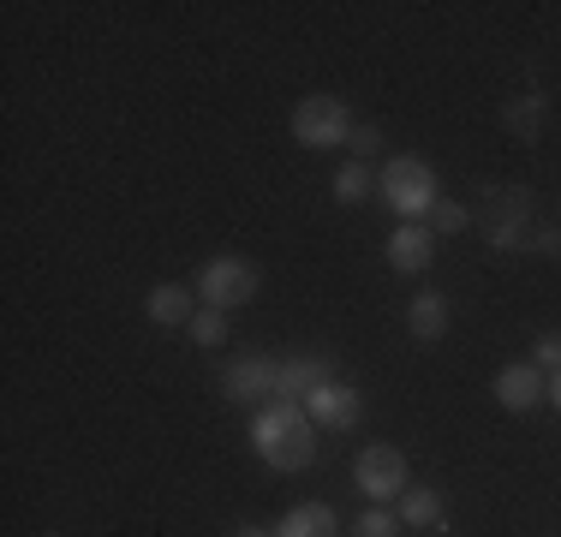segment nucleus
Segmentation results:
<instances>
[{"instance_id": "obj_1", "label": "nucleus", "mask_w": 561, "mask_h": 537, "mask_svg": "<svg viewBox=\"0 0 561 537\" xmlns=\"http://www.w3.org/2000/svg\"><path fill=\"white\" fill-rule=\"evenodd\" d=\"M251 448L263 466L275 472H305L317 460V424L299 400H270V407L251 419Z\"/></svg>"}, {"instance_id": "obj_2", "label": "nucleus", "mask_w": 561, "mask_h": 537, "mask_svg": "<svg viewBox=\"0 0 561 537\" xmlns=\"http://www.w3.org/2000/svg\"><path fill=\"white\" fill-rule=\"evenodd\" d=\"M377 192H382V204H389L400 221H424V215L443 204V192H436V168L419 161V156H394L389 168L377 173Z\"/></svg>"}, {"instance_id": "obj_3", "label": "nucleus", "mask_w": 561, "mask_h": 537, "mask_svg": "<svg viewBox=\"0 0 561 537\" xmlns=\"http://www.w3.org/2000/svg\"><path fill=\"white\" fill-rule=\"evenodd\" d=\"M293 138H299L305 150H341V144L353 138V114H346L341 96H305L293 107Z\"/></svg>"}, {"instance_id": "obj_4", "label": "nucleus", "mask_w": 561, "mask_h": 537, "mask_svg": "<svg viewBox=\"0 0 561 537\" xmlns=\"http://www.w3.org/2000/svg\"><path fill=\"white\" fill-rule=\"evenodd\" d=\"M353 483L365 502H394V495H407V454L389 448V442H370V448H358L353 460Z\"/></svg>"}, {"instance_id": "obj_5", "label": "nucleus", "mask_w": 561, "mask_h": 537, "mask_svg": "<svg viewBox=\"0 0 561 537\" xmlns=\"http://www.w3.org/2000/svg\"><path fill=\"white\" fill-rule=\"evenodd\" d=\"M197 299L216 305V311H233V305L257 299V268L245 258H216L204 263V275H197Z\"/></svg>"}, {"instance_id": "obj_6", "label": "nucleus", "mask_w": 561, "mask_h": 537, "mask_svg": "<svg viewBox=\"0 0 561 537\" xmlns=\"http://www.w3.org/2000/svg\"><path fill=\"white\" fill-rule=\"evenodd\" d=\"M221 395L233 400V407H251V400H270L275 395V358H263V353H245V358H233L221 376Z\"/></svg>"}, {"instance_id": "obj_7", "label": "nucleus", "mask_w": 561, "mask_h": 537, "mask_svg": "<svg viewBox=\"0 0 561 537\" xmlns=\"http://www.w3.org/2000/svg\"><path fill=\"white\" fill-rule=\"evenodd\" d=\"M299 407L311 412L317 430H353V424H358V388H346V382H335V376H329V382L317 388V395H305Z\"/></svg>"}, {"instance_id": "obj_8", "label": "nucleus", "mask_w": 561, "mask_h": 537, "mask_svg": "<svg viewBox=\"0 0 561 537\" xmlns=\"http://www.w3.org/2000/svg\"><path fill=\"white\" fill-rule=\"evenodd\" d=\"M436 258V233L424 221H400L389 233V268H400V275H424Z\"/></svg>"}, {"instance_id": "obj_9", "label": "nucleus", "mask_w": 561, "mask_h": 537, "mask_svg": "<svg viewBox=\"0 0 561 537\" xmlns=\"http://www.w3.org/2000/svg\"><path fill=\"white\" fill-rule=\"evenodd\" d=\"M543 395H550V382H543V370L531 365V358H526V365H502L496 370V400L507 412H531Z\"/></svg>"}, {"instance_id": "obj_10", "label": "nucleus", "mask_w": 561, "mask_h": 537, "mask_svg": "<svg viewBox=\"0 0 561 537\" xmlns=\"http://www.w3.org/2000/svg\"><path fill=\"white\" fill-rule=\"evenodd\" d=\"M323 382H329V358H317V353H299V358H280L275 365V395L280 400H305Z\"/></svg>"}, {"instance_id": "obj_11", "label": "nucleus", "mask_w": 561, "mask_h": 537, "mask_svg": "<svg viewBox=\"0 0 561 537\" xmlns=\"http://www.w3.org/2000/svg\"><path fill=\"white\" fill-rule=\"evenodd\" d=\"M144 311H150L156 329H180V322H192V317H197V293H192V287H180V281H162V287H150Z\"/></svg>"}, {"instance_id": "obj_12", "label": "nucleus", "mask_w": 561, "mask_h": 537, "mask_svg": "<svg viewBox=\"0 0 561 537\" xmlns=\"http://www.w3.org/2000/svg\"><path fill=\"white\" fill-rule=\"evenodd\" d=\"M407 329L419 334V341H443V334H448V305H443V293H419V299L407 305Z\"/></svg>"}, {"instance_id": "obj_13", "label": "nucleus", "mask_w": 561, "mask_h": 537, "mask_svg": "<svg viewBox=\"0 0 561 537\" xmlns=\"http://www.w3.org/2000/svg\"><path fill=\"white\" fill-rule=\"evenodd\" d=\"M275 537H335V514L323 502H299L287 519L275 526Z\"/></svg>"}, {"instance_id": "obj_14", "label": "nucleus", "mask_w": 561, "mask_h": 537, "mask_svg": "<svg viewBox=\"0 0 561 537\" xmlns=\"http://www.w3.org/2000/svg\"><path fill=\"white\" fill-rule=\"evenodd\" d=\"M400 526H412V532H431V526H443V495H436V490H424V483H419V490H407V495H400Z\"/></svg>"}, {"instance_id": "obj_15", "label": "nucleus", "mask_w": 561, "mask_h": 537, "mask_svg": "<svg viewBox=\"0 0 561 537\" xmlns=\"http://www.w3.org/2000/svg\"><path fill=\"white\" fill-rule=\"evenodd\" d=\"M335 197L341 204H365L370 197V161H341L335 168Z\"/></svg>"}, {"instance_id": "obj_16", "label": "nucleus", "mask_w": 561, "mask_h": 537, "mask_svg": "<svg viewBox=\"0 0 561 537\" xmlns=\"http://www.w3.org/2000/svg\"><path fill=\"white\" fill-rule=\"evenodd\" d=\"M185 329H192V341H197V346H221V341H227V311H216V305H204V311H197L192 322H185Z\"/></svg>"}, {"instance_id": "obj_17", "label": "nucleus", "mask_w": 561, "mask_h": 537, "mask_svg": "<svg viewBox=\"0 0 561 537\" xmlns=\"http://www.w3.org/2000/svg\"><path fill=\"white\" fill-rule=\"evenodd\" d=\"M394 532H400V519L389 514V507H377V502L353 519V537H394Z\"/></svg>"}, {"instance_id": "obj_18", "label": "nucleus", "mask_w": 561, "mask_h": 537, "mask_svg": "<svg viewBox=\"0 0 561 537\" xmlns=\"http://www.w3.org/2000/svg\"><path fill=\"white\" fill-rule=\"evenodd\" d=\"M460 227H466V204H448L443 197V204L431 209V233H460Z\"/></svg>"}, {"instance_id": "obj_19", "label": "nucleus", "mask_w": 561, "mask_h": 537, "mask_svg": "<svg viewBox=\"0 0 561 537\" xmlns=\"http://www.w3.org/2000/svg\"><path fill=\"white\" fill-rule=\"evenodd\" d=\"M531 365H538V370H561V334H538V341H531Z\"/></svg>"}, {"instance_id": "obj_20", "label": "nucleus", "mask_w": 561, "mask_h": 537, "mask_svg": "<svg viewBox=\"0 0 561 537\" xmlns=\"http://www.w3.org/2000/svg\"><path fill=\"white\" fill-rule=\"evenodd\" d=\"M377 144H382V132H377V126H353L346 150H353V161H370V156H377Z\"/></svg>"}, {"instance_id": "obj_21", "label": "nucleus", "mask_w": 561, "mask_h": 537, "mask_svg": "<svg viewBox=\"0 0 561 537\" xmlns=\"http://www.w3.org/2000/svg\"><path fill=\"white\" fill-rule=\"evenodd\" d=\"M526 132V138H531V102H519V107H507V132Z\"/></svg>"}, {"instance_id": "obj_22", "label": "nucleus", "mask_w": 561, "mask_h": 537, "mask_svg": "<svg viewBox=\"0 0 561 537\" xmlns=\"http://www.w3.org/2000/svg\"><path fill=\"white\" fill-rule=\"evenodd\" d=\"M543 400H550V407H556V412H561V370H556V376H550V395H543Z\"/></svg>"}, {"instance_id": "obj_23", "label": "nucleus", "mask_w": 561, "mask_h": 537, "mask_svg": "<svg viewBox=\"0 0 561 537\" xmlns=\"http://www.w3.org/2000/svg\"><path fill=\"white\" fill-rule=\"evenodd\" d=\"M239 537H275V532H257V526H245V532H239Z\"/></svg>"}]
</instances>
